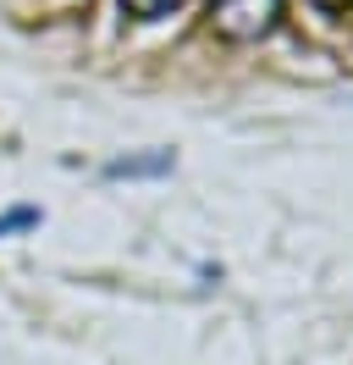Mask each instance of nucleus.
Segmentation results:
<instances>
[{
    "mask_svg": "<svg viewBox=\"0 0 353 365\" xmlns=\"http://www.w3.org/2000/svg\"><path fill=\"white\" fill-rule=\"evenodd\" d=\"M176 160H172V150H149V155H116V160H105V178L110 182H138V178H166Z\"/></svg>",
    "mask_w": 353,
    "mask_h": 365,
    "instance_id": "2",
    "label": "nucleus"
},
{
    "mask_svg": "<svg viewBox=\"0 0 353 365\" xmlns=\"http://www.w3.org/2000/svg\"><path fill=\"white\" fill-rule=\"evenodd\" d=\"M282 17V0H210V28L232 45H260Z\"/></svg>",
    "mask_w": 353,
    "mask_h": 365,
    "instance_id": "1",
    "label": "nucleus"
},
{
    "mask_svg": "<svg viewBox=\"0 0 353 365\" xmlns=\"http://www.w3.org/2000/svg\"><path fill=\"white\" fill-rule=\"evenodd\" d=\"M315 6H320V11H348L353 0H315Z\"/></svg>",
    "mask_w": 353,
    "mask_h": 365,
    "instance_id": "5",
    "label": "nucleus"
},
{
    "mask_svg": "<svg viewBox=\"0 0 353 365\" xmlns=\"http://www.w3.org/2000/svg\"><path fill=\"white\" fill-rule=\"evenodd\" d=\"M39 222H44L39 205H11V210H0V238H11V232H33Z\"/></svg>",
    "mask_w": 353,
    "mask_h": 365,
    "instance_id": "3",
    "label": "nucleus"
},
{
    "mask_svg": "<svg viewBox=\"0 0 353 365\" xmlns=\"http://www.w3.org/2000/svg\"><path fill=\"white\" fill-rule=\"evenodd\" d=\"M176 6H188V0H122V11L138 17V23H154V17H172Z\"/></svg>",
    "mask_w": 353,
    "mask_h": 365,
    "instance_id": "4",
    "label": "nucleus"
}]
</instances>
